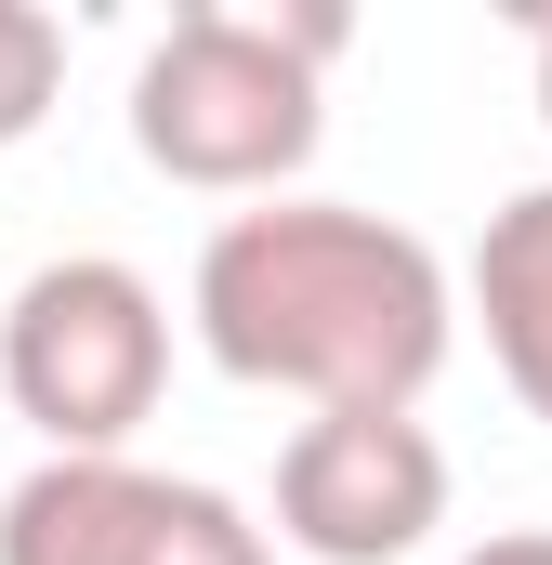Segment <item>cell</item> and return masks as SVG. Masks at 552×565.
Returning <instances> with one entry per match:
<instances>
[{
    "label": "cell",
    "mask_w": 552,
    "mask_h": 565,
    "mask_svg": "<svg viewBox=\"0 0 552 565\" xmlns=\"http://www.w3.org/2000/svg\"><path fill=\"white\" fill-rule=\"evenodd\" d=\"M329 53H342V13H224V0L171 13L132 66L145 171L264 211L329 132Z\"/></svg>",
    "instance_id": "7a4b0ae2"
},
{
    "label": "cell",
    "mask_w": 552,
    "mask_h": 565,
    "mask_svg": "<svg viewBox=\"0 0 552 565\" xmlns=\"http://www.w3.org/2000/svg\"><path fill=\"white\" fill-rule=\"evenodd\" d=\"M447 526V447L421 408H316L276 447V540L302 565H408Z\"/></svg>",
    "instance_id": "277c9868"
},
{
    "label": "cell",
    "mask_w": 552,
    "mask_h": 565,
    "mask_svg": "<svg viewBox=\"0 0 552 565\" xmlns=\"http://www.w3.org/2000/svg\"><path fill=\"white\" fill-rule=\"evenodd\" d=\"M171 382V302L119 250H66L0 302V395L53 434V460H119Z\"/></svg>",
    "instance_id": "3957f363"
},
{
    "label": "cell",
    "mask_w": 552,
    "mask_h": 565,
    "mask_svg": "<svg viewBox=\"0 0 552 565\" xmlns=\"http://www.w3.org/2000/svg\"><path fill=\"white\" fill-rule=\"evenodd\" d=\"M460 565H552V526H487Z\"/></svg>",
    "instance_id": "ba28073f"
},
{
    "label": "cell",
    "mask_w": 552,
    "mask_h": 565,
    "mask_svg": "<svg viewBox=\"0 0 552 565\" xmlns=\"http://www.w3.org/2000/svg\"><path fill=\"white\" fill-rule=\"evenodd\" d=\"M540 119H552V13H540Z\"/></svg>",
    "instance_id": "9c48e42d"
},
{
    "label": "cell",
    "mask_w": 552,
    "mask_h": 565,
    "mask_svg": "<svg viewBox=\"0 0 552 565\" xmlns=\"http://www.w3.org/2000/svg\"><path fill=\"white\" fill-rule=\"evenodd\" d=\"M66 93V26L40 0H0V145H26Z\"/></svg>",
    "instance_id": "52a82bcc"
},
{
    "label": "cell",
    "mask_w": 552,
    "mask_h": 565,
    "mask_svg": "<svg viewBox=\"0 0 552 565\" xmlns=\"http://www.w3.org/2000/svg\"><path fill=\"white\" fill-rule=\"evenodd\" d=\"M0 565H276V540L198 473L40 460L0 500Z\"/></svg>",
    "instance_id": "5b68a950"
},
{
    "label": "cell",
    "mask_w": 552,
    "mask_h": 565,
    "mask_svg": "<svg viewBox=\"0 0 552 565\" xmlns=\"http://www.w3.org/2000/svg\"><path fill=\"white\" fill-rule=\"evenodd\" d=\"M474 316H487V355H500L513 408L552 422V184L487 211V237H474Z\"/></svg>",
    "instance_id": "8992f818"
},
{
    "label": "cell",
    "mask_w": 552,
    "mask_h": 565,
    "mask_svg": "<svg viewBox=\"0 0 552 565\" xmlns=\"http://www.w3.org/2000/svg\"><path fill=\"white\" fill-rule=\"evenodd\" d=\"M184 316H198L224 382H264V395H302V408H421L447 342H460L447 264L355 198L224 211Z\"/></svg>",
    "instance_id": "6da1fadb"
}]
</instances>
